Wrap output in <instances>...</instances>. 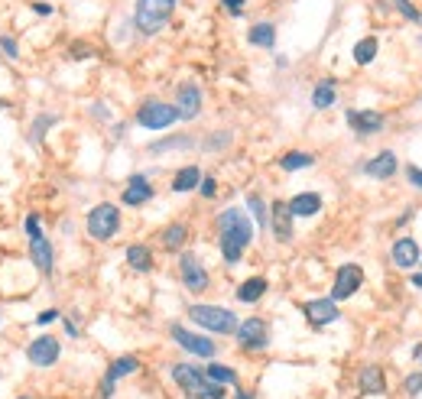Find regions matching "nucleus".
Here are the masks:
<instances>
[{"label": "nucleus", "mask_w": 422, "mask_h": 399, "mask_svg": "<svg viewBox=\"0 0 422 399\" xmlns=\"http://www.w3.org/2000/svg\"><path fill=\"white\" fill-rule=\"evenodd\" d=\"M175 3H179V0H137V10H134V23H137V29L143 33V36L160 33L162 26L169 23Z\"/></svg>", "instance_id": "2"}, {"label": "nucleus", "mask_w": 422, "mask_h": 399, "mask_svg": "<svg viewBox=\"0 0 422 399\" xmlns=\"http://www.w3.org/2000/svg\"><path fill=\"white\" fill-rule=\"evenodd\" d=\"M234 399H253V396H250V393H237Z\"/></svg>", "instance_id": "46"}, {"label": "nucleus", "mask_w": 422, "mask_h": 399, "mask_svg": "<svg viewBox=\"0 0 422 399\" xmlns=\"http://www.w3.org/2000/svg\"><path fill=\"white\" fill-rule=\"evenodd\" d=\"M289 208V214L293 218H312V214L322 211V198L315 195V192H302V195H296V198L286 205Z\"/></svg>", "instance_id": "18"}, {"label": "nucleus", "mask_w": 422, "mask_h": 399, "mask_svg": "<svg viewBox=\"0 0 422 399\" xmlns=\"http://www.w3.org/2000/svg\"><path fill=\"white\" fill-rule=\"evenodd\" d=\"M55 120H59L55 114H39L36 120H33V127H29V143H33V146H36V143H42V140H46V130H49Z\"/></svg>", "instance_id": "30"}, {"label": "nucleus", "mask_w": 422, "mask_h": 399, "mask_svg": "<svg viewBox=\"0 0 422 399\" xmlns=\"http://www.w3.org/2000/svg\"><path fill=\"white\" fill-rule=\"evenodd\" d=\"M186 237H188L186 224H169L166 231H162V244H166V250H179L182 244H186Z\"/></svg>", "instance_id": "32"}, {"label": "nucleus", "mask_w": 422, "mask_h": 399, "mask_svg": "<svg viewBox=\"0 0 422 399\" xmlns=\"http://www.w3.org/2000/svg\"><path fill=\"white\" fill-rule=\"evenodd\" d=\"M227 140H231V133H214L211 143H205V146H208V150H224V146H227Z\"/></svg>", "instance_id": "40"}, {"label": "nucleus", "mask_w": 422, "mask_h": 399, "mask_svg": "<svg viewBox=\"0 0 422 399\" xmlns=\"http://www.w3.org/2000/svg\"><path fill=\"white\" fill-rule=\"evenodd\" d=\"M188 318L199 324V328L211 331V335H234L237 324H240V318L231 309H221V305H192Z\"/></svg>", "instance_id": "3"}, {"label": "nucleus", "mask_w": 422, "mask_h": 399, "mask_svg": "<svg viewBox=\"0 0 422 399\" xmlns=\"http://www.w3.org/2000/svg\"><path fill=\"white\" fill-rule=\"evenodd\" d=\"M179 120V114H175L173 104H166V101H143L137 111V124L147 127V130H166V127H173Z\"/></svg>", "instance_id": "5"}, {"label": "nucleus", "mask_w": 422, "mask_h": 399, "mask_svg": "<svg viewBox=\"0 0 422 399\" xmlns=\"http://www.w3.org/2000/svg\"><path fill=\"white\" fill-rule=\"evenodd\" d=\"M393 3H397V7H399V13H403L406 20H419V10L412 7L410 0H393Z\"/></svg>", "instance_id": "38"}, {"label": "nucleus", "mask_w": 422, "mask_h": 399, "mask_svg": "<svg viewBox=\"0 0 422 399\" xmlns=\"http://www.w3.org/2000/svg\"><path fill=\"white\" fill-rule=\"evenodd\" d=\"M23 227H26V234H29V240H33V237H42V224H39V214H26Z\"/></svg>", "instance_id": "36"}, {"label": "nucleus", "mask_w": 422, "mask_h": 399, "mask_svg": "<svg viewBox=\"0 0 422 399\" xmlns=\"http://www.w3.org/2000/svg\"><path fill=\"white\" fill-rule=\"evenodd\" d=\"M188 399H201V396H188Z\"/></svg>", "instance_id": "48"}, {"label": "nucleus", "mask_w": 422, "mask_h": 399, "mask_svg": "<svg viewBox=\"0 0 422 399\" xmlns=\"http://www.w3.org/2000/svg\"><path fill=\"white\" fill-rule=\"evenodd\" d=\"M393 260H397V266H403V270H412V266L419 263V244L412 237H399L397 244H393Z\"/></svg>", "instance_id": "20"}, {"label": "nucleus", "mask_w": 422, "mask_h": 399, "mask_svg": "<svg viewBox=\"0 0 422 399\" xmlns=\"http://www.w3.org/2000/svg\"><path fill=\"white\" fill-rule=\"evenodd\" d=\"M199 188H201V195H205V198H214V195H218V182H214L211 175H205V179H201Z\"/></svg>", "instance_id": "37"}, {"label": "nucleus", "mask_w": 422, "mask_h": 399, "mask_svg": "<svg viewBox=\"0 0 422 399\" xmlns=\"http://www.w3.org/2000/svg\"><path fill=\"white\" fill-rule=\"evenodd\" d=\"M338 98V91H335V81H319L315 85V91H312V104L319 107V111H325V107H332Z\"/></svg>", "instance_id": "28"}, {"label": "nucleus", "mask_w": 422, "mask_h": 399, "mask_svg": "<svg viewBox=\"0 0 422 399\" xmlns=\"http://www.w3.org/2000/svg\"><path fill=\"white\" fill-rule=\"evenodd\" d=\"M0 52H3L7 59H13V62L20 59V46H16V39L13 36H0Z\"/></svg>", "instance_id": "35"}, {"label": "nucleus", "mask_w": 422, "mask_h": 399, "mask_svg": "<svg viewBox=\"0 0 422 399\" xmlns=\"http://www.w3.org/2000/svg\"><path fill=\"white\" fill-rule=\"evenodd\" d=\"M270 218H273V234L276 240H289L293 237V214L286 208V201H273V208H270Z\"/></svg>", "instance_id": "19"}, {"label": "nucleus", "mask_w": 422, "mask_h": 399, "mask_svg": "<svg viewBox=\"0 0 422 399\" xmlns=\"http://www.w3.org/2000/svg\"><path fill=\"white\" fill-rule=\"evenodd\" d=\"M221 3L231 16H240V13H244V0H221Z\"/></svg>", "instance_id": "41"}, {"label": "nucleus", "mask_w": 422, "mask_h": 399, "mask_svg": "<svg viewBox=\"0 0 422 399\" xmlns=\"http://www.w3.org/2000/svg\"><path fill=\"white\" fill-rule=\"evenodd\" d=\"M205 376H208L211 383H218V387H237L234 367H224V363H208V367H205Z\"/></svg>", "instance_id": "27"}, {"label": "nucleus", "mask_w": 422, "mask_h": 399, "mask_svg": "<svg viewBox=\"0 0 422 399\" xmlns=\"http://www.w3.org/2000/svg\"><path fill=\"white\" fill-rule=\"evenodd\" d=\"M20 399H33V396H20Z\"/></svg>", "instance_id": "47"}, {"label": "nucleus", "mask_w": 422, "mask_h": 399, "mask_svg": "<svg viewBox=\"0 0 422 399\" xmlns=\"http://www.w3.org/2000/svg\"><path fill=\"white\" fill-rule=\"evenodd\" d=\"M199 182H201L199 166H182V169L173 175V192H179V195H182V192H195Z\"/></svg>", "instance_id": "24"}, {"label": "nucleus", "mask_w": 422, "mask_h": 399, "mask_svg": "<svg viewBox=\"0 0 422 399\" xmlns=\"http://www.w3.org/2000/svg\"><path fill=\"white\" fill-rule=\"evenodd\" d=\"M29 260L42 276H52V266H55V253H52V244L46 237H33L29 240Z\"/></svg>", "instance_id": "16"}, {"label": "nucleus", "mask_w": 422, "mask_h": 399, "mask_svg": "<svg viewBox=\"0 0 422 399\" xmlns=\"http://www.w3.org/2000/svg\"><path fill=\"white\" fill-rule=\"evenodd\" d=\"M52 10H55V7H52V3H46V0H36V3H33V13H36V16H49Z\"/></svg>", "instance_id": "43"}, {"label": "nucleus", "mask_w": 422, "mask_h": 399, "mask_svg": "<svg viewBox=\"0 0 422 399\" xmlns=\"http://www.w3.org/2000/svg\"><path fill=\"white\" fill-rule=\"evenodd\" d=\"M280 166H283L286 172H299V169H309V166H315V156H312V153L293 150V153H286L283 159H280Z\"/></svg>", "instance_id": "29"}, {"label": "nucleus", "mask_w": 422, "mask_h": 399, "mask_svg": "<svg viewBox=\"0 0 422 399\" xmlns=\"http://www.w3.org/2000/svg\"><path fill=\"white\" fill-rule=\"evenodd\" d=\"M59 357H62V348H59V337H52V335H39L26 344V361L33 363V367H39V370L55 367Z\"/></svg>", "instance_id": "6"}, {"label": "nucleus", "mask_w": 422, "mask_h": 399, "mask_svg": "<svg viewBox=\"0 0 422 399\" xmlns=\"http://www.w3.org/2000/svg\"><path fill=\"white\" fill-rule=\"evenodd\" d=\"M247 39L253 42V46H260V49H273L276 42V26L273 23H253L250 26Z\"/></svg>", "instance_id": "26"}, {"label": "nucleus", "mask_w": 422, "mask_h": 399, "mask_svg": "<svg viewBox=\"0 0 422 399\" xmlns=\"http://www.w3.org/2000/svg\"><path fill=\"white\" fill-rule=\"evenodd\" d=\"M62 324H65V335H69V337H78V324H75L72 318H65Z\"/></svg>", "instance_id": "45"}, {"label": "nucleus", "mask_w": 422, "mask_h": 399, "mask_svg": "<svg viewBox=\"0 0 422 399\" xmlns=\"http://www.w3.org/2000/svg\"><path fill=\"white\" fill-rule=\"evenodd\" d=\"M237 344L244 350H263L270 344V331H266V322L263 318H247V322L237 324Z\"/></svg>", "instance_id": "8"}, {"label": "nucleus", "mask_w": 422, "mask_h": 399, "mask_svg": "<svg viewBox=\"0 0 422 399\" xmlns=\"http://www.w3.org/2000/svg\"><path fill=\"white\" fill-rule=\"evenodd\" d=\"M247 208H250V214H253V218H257V224H266V221H270V214H266V205H263V198H257V195H250L247 198Z\"/></svg>", "instance_id": "34"}, {"label": "nucleus", "mask_w": 422, "mask_h": 399, "mask_svg": "<svg viewBox=\"0 0 422 399\" xmlns=\"http://www.w3.org/2000/svg\"><path fill=\"white\" fill-rule=\"evenodd\" d=\"M360 283H364V270H360L358 263H345L341 270L335 273V286H332V299L335 302H345L351 299L354 292L360 289Z\"/></svg>", "instance_id": "9"}, {"label": "nucleus", "mask_w": 422, "mask_h": 399, "mask_svg": "<svg viewBox=\"0 0 422 399\" xmlns=\"http://www.w3.org/2000/svg\"><path fill=\"white\" fill-rule=\"evenodd\" d=\"M137 370H140V361H137V357H130V354L117 357V361L108 367V374H104V383H101V399H111L114 396V387H117V380H124V376L137 374Z\"/></svg>", "instance_id": "11"}, {"label": "nucleus", "mask_w": 422, "mask_h": 399, "mask_svg": "<svg viewBox=\"0 0 422 399\" xmlns=\"http://www.w3.org/2000/svg\"><path fill=\"white\" fill-rule=\"evenodd\" d=\"M419 389H422V374H412V376H406V393H412V396H416Z\"/></svg>", "instance_id": "42"}, {"label": "nucleus", "mask_w": 422, "mask_h": 399, "mask_svg": "<svg viewBox=\"0 0 422 399\" xmlns=\"http://www.w3.org/2000/svg\"><path fill=\"white\" fill-rule=\"evenodd\" d=\"M373 59H377V39L364 36L358 46H354V62H358V65H371Z\"/></svg>", "instance_id": "31"}, {"label": "nucleus", "mask_w": 422, "mask_h": 399, "mask_svg": "<svg viewBox=\"0 0 422 399\" xmlns=\"http://www.w3.org/2000/svg\"><path fill=\"white\" fill-rule=\"evenodd\" d=\"M127 266H130L134 273H149V270H153V253H149V247L130 244V247H127Z\"/></svg>", "instance_id": "23"}, {"label": "nucleus", "mask_w": 422, "mask_h": 399, "mask_svg": "<svg viewBox=\"0 0 422 399\" xmlns=\"http://www.w3.org/2000/svg\"><path fill=\"white\" fill-rule=\"evenodd\" d=\"M302 312H306L312 328H325V324L338 322V302L335 299H312L302 305Z\"/></svg>", "instance_id": "14"}, {"label": "nucleus", "mask_w": 422, "mask_h": 399, "mask_svg": "<svg viewBox=\"0 0 422 399\" xmlns=\"http://www.w3.org/2000/svg\"><path fill=\"white\" fill-rule=\"evenodd\" d=\"M179 276H182L188 292H205L208 289V273H205V266H201V260L195 253H182L179 257Z\"/></svg>", "instance_id": "10"}, {"label": "nucleus", "mask_w": 422, "mask_h": 399, "mask_svg": "<svg viewBox=\"0 0 422 399\" xmlns=\"http://www.w3.org/2000/svg\"><path fill=\"white\" fill-rule=\"evenodd\" d=\"M218 237H221V257L227 263H237L244 257V250L253 240V221L247 218V211L240 208H224L218 214Z\"/></svg>", "instance_id": "1"}, {"label": "nucleus", "mask_w": 422, "mask_h": 399, "mask_svg": "<svg viewBox=\"0 0 422 399\" xmlns=\"http://www.w3.org/2000/svg\"><path fill=\"white\" fill-rule=\"evenodd\" d=\"M169 335H173V341L179 344V348H186L188 354H195V357H205V361H211L214 357V341L205 335H195V331H188V328H182V324H173L169 328Z\"/></svg>", "instance_id": "7"}, {"label": "nucleus", "mask_w": 422, "mask_h": 399, "mask_svg": "<svg viewBox=\"0 0 422 399\" xmlns=\"http://www.w3.org/2000/svg\"><path fill=\"white\" fill-rule=\"evenodd\" d=\"M263 296H266V279L263 276H250V279H244L237 286V299L240 302H260Z\"/></svg>", "instance_id": "25"}, {"label": "nucleus", "mask_w": 422, "mask_h": 399, "mask_svg": "<svg viewBox=\"0 0 422 399\" xmlns=\"http://www.w3.org/2000/svg\"><path fill=\"white\" fill-rule=\"evenodd\" d=\"M85 231L91 240H111L117 231H121V208L111 205V201H101L95 205L85 218Z\"/></svg>", "instance_id": "4"}, {"label": "nucleus", "mask_w": 422, "mask_h": 399, "mask_svg": "<svg viewBox=\"0 0 422 399\" xmlns=\"http://www.w3.org/2000/svg\"><path fill=\"white\" fill-rule=\"evenodd\" d=\"M406 175H410V182H412V185L422 188V169H419V166H410V169H406Z\"/></svg>", "instance_id": "44"}, {"label": "nucleus", "mask_w": 422, "mask_h": 399, "mask_svg": "<svg viewBox=\"0 0 422 399\" xmlns=\"http://www.w3.org/2000/svg\"><path fill=\"white\" fill-rule=\"evenodd\" d=\"M153 198V185H149L147 175H130L127 179V188L121 192V201L124 205H130V208H140V205H147V201Z\"/></svg>", "instance_id": "15"}, {"label": "nucleus", "mask_w": 422, "mask_h": 399, "mask_svg": "<svg viewBox=\"0 0 422 399\" xmlns=\"http://www.w3.org/2000/svg\"><path fill=\"white\" fill-rule=\"evenodd\" d=\"M419 20H422V13H419Z\"/></svg>", "instance_id": "49"}, {"label": "nucleus", "mask_w": 422, "mask_h": 399, "mask_svg": "<svg viewBox=\"0 0 422 399\" xmlns=\"http://www.w3.org/2000/svg\"><path fill=\"white\" fill-rule=\"evenodd\" d=\"M175 114H179V120H195L201 114V91L199 85H182L175 91Z\"/></svg>", "instance_id": "13"}, {"label": "nucleus", "mask_w": 422, "mask_h": 399, "mask_svg": "<svg viewBox=\"0 0 422 399\" xmlns=\"http://www.w3.org/2000/svg\"><path fill=\"white\" fill-rule=\"evenodd\" d=\"M173 380L186 389L188 396H201V393H205V383H208L205 370L192 367V363H175V367H173Z\"/></svg>", "instance_id": "12"}, {"label": "nucleus", "mask_w": 422, "mask_h": 399, "mask_svg": "<svg viewBox=\"0 0 422 399\" xmlns=\"http://www.w3.org/2000/svg\"><path fill=\"white\" fill-rule=\"evenodd\" d=\"M358 387H360V393H384L386 389V376H384V370L380 367H364L360 370V376H358Z\"/></svg>", "instance_id": "22"}, {"label": "nucleus", "mask_w": 422, "mask_h": 399, "mask_svg": "<svg viewBox=\"0 0 422 399\" xmlns=\"http://www.w3.org/2000/svg\"><path fill=\"white\" fill-rule=\"evenodd\" d=\"M364 172L371 175V179H390V175L397 172V156L390 150H384L380 156H373V159L364 166Z\"/></svg>", "instance_id": "21"}, {"label": "nucleus", "mask_w": 422, "mask_h": 399, "mask_svg": "<svg viewBox=\"0 0 422 399\" xmlns=\"http://www.w3.org/2000/svg\"><path fill=\"white\" fill-rule=\"evenodd\" d=\"M192 146V137H169L162 143H149V153H166V150H188Z\"/></svg>", "instance_id": "33"}, {"label": "nucleus", "mask_w": 422, "mask_h": 399, "mask_svg": "<svg viewBox=\"0 0 422 399\" xmlns=\"http://www.w3.org/2000/svg\"><path fill=\"white\" fill-rule=\"evenodd\" d=\"M348 124L358 130L360 137H364V133H377V130L384 127V114H377V111H348Z\"/></svg>", "instance_id": "17"}, {"label": "nucleus", "mask_w": 422, "mask_h": 399, "mask_svg": "<svg viewBox=\"0 0 422 399\" xmlns=\"http://www.w3.org/2000/svg\"><path fill=\"white\" fill-rule=\"evenodd\" d=\"M52 322H59V309H46V312L36 315V324H39V328H46V324H52Z\"/></svg>", "instance_id": "39"}]
</instances>
